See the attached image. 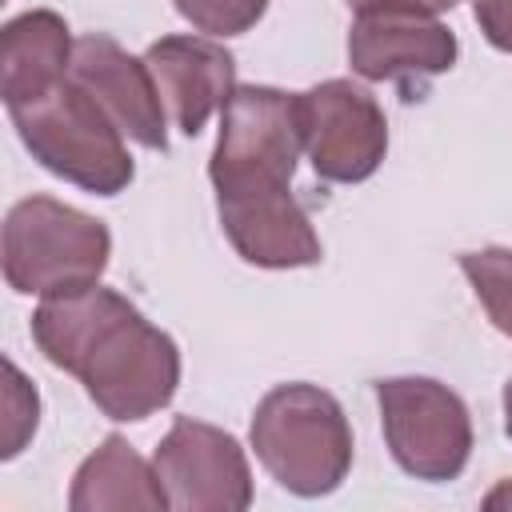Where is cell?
Listing matches in <instances>:
<instances>
[{
	"label": "cell",
	"instance_id": "obj_16",
	"mask_svg": "<svg viewBox=\"0 0 512 512\" xmlns=\"http://www.w3.org/2000/svg\"><path fill=\"white\" fill-rule=\"evenodd\" d=\"M172 4L196 32L220 40L248 32L268 12V0H172Z\"/></svg>",
	"mask_w": 512,
	"mask_h": 512
},
{
	"label": "cell",
	"instance_id": "obj_1",
	"mask_svg": "<svg viewBox=\"0 0 512 512\" xmlns=\"http://www.w3.org/2000/svg\"><path fill=\"white\" fill-rule=\"evenodd\" d=\"M32 340L48 364L84 384L108 420H148L180 388L176 340L100 280L44 296L32 312Z\"/></svg>",
	"mask_w": 512,
	"mask_h": 512
},
{
	"label": "cell",
	"instance_id": "obj_18",
	"mask_svg": "<svg viewBox=\"0 0 512 512\" xmlns=\"http://www.w3.org/2000/svg\"><path fill=\"white\" fill-rule=\"evenodd\" d=\"M472 16L492 48L512 52V0H472Z\"/></svg>",
	"mask_w": 512,
	"mask_h": 512
},
{
	"label": "cell",
	"instance_id": "obj_4",
	"mask_svg": "<svg viewBox=\"0 0 512 512\" xmlns=\"http://www.w3.org/2000/svg\"><path fill=\"white\" fill-rule=\"evenodd\" d=\"M4 280L20 296H60L104 276L112 236L104 220L60 204L56 196H24L4 220Z\"/></svg>",
	"mask_w": 512,
	"mask_h": 512
},
{
	"label": "cell",
	"instance_id": "obj_12",
	"mask_svg": "<svg viewBox=\"0 0 512 512\" xmlns=\"http://www.w3.org/2000/svg\"><path fill=\"white\" fill-rule=\"evenodd\" d=\"M220 228L232 248L256 268H308L320 264V236L292 192L216 200Z\"/></svg>",
	"mask_w": 512,
	"mask_h": 512
},
{
	"label": "cell",
	"instance_id": "obj_11",
	"mask_svg": "<svg viewBox=\"0 0 512 512\" xmlns=\"http://www.w3.org/2000/svg\"><path fill=\"white\" fill-rule=\"evenodd\" d=\"M144 64L172 124L184 136H196L208 116L224 112L236 92V60L212 36H160L156 44H148Z\"/></svg>",
	"mask_w": 512,
	"mask_h": 512
},
{
	"label": "cell",
	"instance_id": "obj_3",
	"mask_svg": "<svg viewBox=\"0 0 512 512\" xmlns=\"http://www.w3.org/2000/svg\"><path fill=\"white\" fill-rule=\"evenodd\" d=\"M8 116L32 160L52 176L96 196H116L132 184L136 164L128 156L124 132L72 76L36 100L12 104Z\"/></svg>",
	"mask_w": 512,
	"mask_h": 512
},
{
	"label": "cell",
	"instance_id": "obj_20",
	"mask_svg": "<svg viewBox=\"0 0 512 512\" xmlns=\"http://www.w3.org/2000/svg\"><path fill=\"white\" fill-rule=\"evenodd\" d=\"M484 508H512V480H504L500 488H492L484 496Z\"/></svg>",
	"mask_w": 512,
	"mask_h": 512
},
{
	"label": "cell",
	"instance_id": "obj_9",
	"mask_svg": "<svg viewBox=\"0 0 512 512\" xmlns=\"http://www.w3.org/2000/svg\"><path fill=\"white\" fill-rule=\"evenodd\" d=\"M456 52V32L424 8H360L348 28V64L364 80H396L412 88L448 72L456 64Z\"/></svg>",
	"mask_w": 512,
	"mask_h": 512
},
{
	"label": "cell",
	"instance_id": "obj_19",
	"mask_svg": "<svg viewBox=\"0 0 512 512\" xmlns=\"http://www.w3.org/2000/svg\"><path fill=\"white\" fill-rule=\"evenodd\" d=\"M380 4H404V8H424V12H448V8H456V0H348V8L352 12H360V8H380Z\"/></svg>",
	"mask_w": 512,
	"mask_h": 512
},
{
	"label": "cell",
	"instance_id": "obj_14",
	"mask_svg": "<svg viewBox=\"0 0 512 512\" xmlns=\"http://www.w3.org/2000/svg\"><path fill=\"white\" fill-rule=\"evenodd\" d=\"M72 512H108V508H168V496L160 488V476L152 460H144L124 436H104V444L76 468L72 492H68Z\"/></svg>",
	"mask_w": 512,
	"mask_h": 512
},
{
	"label": "cell",
	"instance_id": "obj_21",
	"mask_svg": "<svg viewBox=\"0 0 512 512\" xmlns=\"http://www.w3.org/2000/svg\"><path fill=\"white\" fill-rule=\"evenodd\" d=\"M504 432L512 436V380L504 384Z\"/></svg>",
	"mask_w": 512,
	"mask_h": 512
},
{
	"label": "cell",
	"instance_id": "obj_17",
	"mask_svg": "<svg viewBox=\"0 0 512 512\" xmlns=\"http://www.w3.org/2000/svg\"><path fill=\"white\" fill-rule=\"evenodd\" d=\"M4 368H8V388H4V408H8V420H4V460H12V456L24 452V444L36 432L40 396H36V388L24 380V372L12 360H4Z\"/></svg>",
	"mask_w": 512,
	"mask_h": 512
},
{
	"label": "cell",
	"instance_id": "obj_6",
	"mask_svg": "<svg viewBox=\"0 0 512 512\" xmlns=\"http://www.w3.org/2000/svg\"><path fill=\"white\" fill-rule=\"evenodd\" d=\"M376 404L384 444L408 476L448 484L464 472L472 456V416L448 384L432 376H388L376 380Z\"/></svg>",
	"mask_w": 512,
	"mask_h": 512
},
{
	"label": "cell",
	"instance_id": "obj_2",
	"mask_svg": "<svg viewBox=\"0 0 512 512\" xmlns=\"http://www.w3.org/2000/svg\"><path fill=\"white\" fill-rule=\"evenodd\" d=\"M252 448L264 472L292 496H328L352 468V424L340 400L316 384H276L252 412Z\"/></svg>",
	"mask_w": 512,
	"mask_h": 512
},
{
	"label": "cell",
	"instance_id": "obj_5",
	"mask_svg": "<svg viewBox=\"0 0 512 512\" xmlns=\"http://www.w3.org/2000/svg\"><path fill=\"white\" fill-rule=\"evenodd\" d=\"M304 152L300 92L268 84H236L220 112V136L208 164L216 200L292 192V172Z\"/></svg>",
	"mask_w": 512,
	"mask_h": 512
},
{
	"label": "cell",
	"instance_id": "obj_7",
	"mask_svg": "<svg viewBox=\"0 0 512 512\" xmlns=\"http://www.w3.org/2000/svg\"><path fill=\"white\" fill-rule=\"evenodd\" d=\"M152 468L180 512H244L252 504V468L240 440L216 424L180 416L152 452Z\"/></svg>",
	"mask_w": 512,
	"mask_h": 512
},
{
	"label": "cell",
	"instance_id": "obj_13",
	"mask_svg": "<svg viewBox=\"0 0 512 512\" xmlns=\"http://www.w3.org/2000/svg\"><path fill=\"white\" fill-rule=\"evenodd\" d=\"M72 32L60 12L32 8L4 24L0 32V96L4 104H24L52 92L72 68Z\"/></svg>",
	"mask_w": 512,
	"mask_h": 512
},
{
	"label": "cell",
	"instance_id": "obj_15",
	"mask_svg": "<svg viewBox=\"0 0 512 512\" xmlns=\"http://www.w3.org/2000/svg\"><path fill=\"white\" fill-rule=\"evenodd\" d=\"M460 272L468 276L492 328L512 340V248L492 244V248L460 252Z\"/></svg>",
	"mask_w": 512,
	"mask_h": 512
},
{
	"label": "cell",
	"instance_id": "obj_10",
	"mask_svg": "<svg viewBox=\"0 0 512 512\" xmlns=\"http://www.w3.org/2000/svg\"><path fill=\"white\" fill-rule=\"evenodd\" d=\"M68 76L92 92V100L116 120V128L136 140L140 148L164 152L168 148V124H164V100L144 60L128 56L112 36L88 32L72 48Z\"/></svg>",
	"mask_w": 512,
	"mask_h": 512
},
{
	"label": "cell",
	"instance_id": "obj_8",
	"mask_svg": "<svg viewBox=\"0 0 512 512\" xmlns=\"http://www.w3.org/2000/svg\"><path fill=\"white\" fill-rule=\"evenodd\" d=\"M304 152L320 180L360 184L388 152V120L376 96L352 80H324L300 92Z\"/></svg>",
	"mask_w": 512,
	"mask_h": 512
}]
</instances>
